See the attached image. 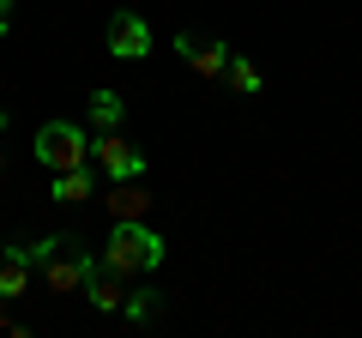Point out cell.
Wrapping results in <instances>:
<instances>
[{"mask_svg":"<svg viewBox=\"0 0 362 338\" xmlns=\"http://www.w3.org/2000/svg\"><path fill=\"white\" fill-rule=\"evenodd\" d=\"M97 260H103L109 272H121V278L157 272V266H163V235H157L145 218H121L115 230H109V242H103V254H97Z\"/></svg>","mask_w":362,"mask_h":338,"instance_id":"1","label":"cell"},{"mask_svg":"<svg viewBox=\"0 0 362 338\" xmlns=\"http://www.w3.org/2000/svg\"><path fill=\"white\" fill-rule=\"evenodd\" d=\"M90 272H97V254H90V242H85V235H73V230L54 235L49 260L37 266V278L54 290V296H73V290H85V278H90Z\"/></svg>","mask_w":362,"mask_h":338,"instance_id":"2","label":"cell"},{"mask_svg":"<svg viewBox=\"0 0 362 338\" xmlns=\"http://www.w3.org/2000/svg\"><path fill=\"white\" fill-rule=\"evenodd\" d=\"M37 163L49 169V175H61V169H85L90 163L85 127H73V121H49V127L37 133Z\"/></svg>","mask_w":362,"mask_h":338,"instance_id":"3","label":"cell"},{"mask_svg":"<svg viewBox=\"0 0 362 338\" xmlns=\"http://www.w3.org/2000/svg\"><path fill=\"white\" fill-rule=\"evenodd\" d=\"M90 157L103 163L109 182H139V175H145V151H139L121 127H103V133H97V139H90Z\"/></svg>","mask_w":362,"mask_h":338,"instance_id":"4","label":"cell"},{"mask_svg":"<svg viewBox=\"0 0 362 338\" xmlns=\"http://www.w3.org/2000/svg\"><path fill=\"white\" fill-rule=\"evenodd\" d=\"M103 42H109L115 61H145V54H151V25H145L139 13H115L103 25Z\"/></svg>","mask_w":362,"mask_h":338,"instance_id":"5","label":"cell"},{"mask_svg":"<svg viewBox=\"0 0 362 338\" xmlns=\"http://www.w3.org/2000/svg\"><path fill=\"white\" fill-rule=\"evenodd\" d=\"M175 54L194 66L199 78H223V73H230V42H211V37H194V30H175Z\"/></svg>","mask_w":362,"mask_h":338,"instance_id":"6","label":"cell"},{"mask_svg":"<svg viewBox=\"0 0 362 338\" xmlns=\"http://www.w3.org/2000/svg\"><path fill=\"white\" fill-rule=\"evenodd\" d=\"M85 302H90V308H103V314H121V302H127V278L109 272V266L97 260V272L85 278Z\"/></svg>","mask_w":362,"mask_h":338,"instance_id":"7","label":"cell"},{"mask_svg":"<svg viewBox=\"0 0 362 338\" xmlns=\"http://www.w3.org/2000/svg\"><path fill=\"white\" fill-rule=\"evenodd\" d=\"M49 199H54V206H85V199H97V175H90V163L85 169H61L54 187H49Z\"/></svg>","mask_w":362,"mask_h":338,"instance_id":"8","label":"cell"},{"mask_svg":"<svg viewBox=\"0 0 362 338\" xmlns=\"http://www.w3.org/2000/svg\"><path fill=\"white\" fill-rule=\"evenodd\" d=\"M103 206H109V218H145V211H151V194H145V187L139 182H115V194H109L103 199Z\"/></svg>","mask_w":362,"mask_h":338,"instance_id":"9","label":"cell"},{"mask_svg":"<svg viewBox=\"0 0 362 338\" xmlns=\"http://www.w3.org/2000/svg\"><path fill=\"white\" fill-rule=\"evenodd\" d=\"M25 290H30V266L13 247H0V296H25Z\"/></svg>","mask_w":362,"mask_h":338,"instance_id":"10","label":"cell"},{"mask_svg":"<svg viewBox=\"0 0 362 338\" xmlns=\"http://www.w3.org/2000/svg\"><path fill=\"white\" fill-rule=\"evenodd\" d=\"M121 109H127V103H121V91H109V85H103V91H90V127H97V133L121 127Z\"/></svg>","mask_w":362,"mask_h":338,"instance_id":"11","label":"cell"},{"mask_svg":"<svg viewBox=\"0 0 362 338\" xmlns=\"http://www.w3.org/2000/svg\"><path fill=\"white\" fill-rule=\"evenodd\" d=\"M121 314H127L133 326H151L157 314H163V296H157V290H127V302H121Z\"/></svg>","mask_w":362,"mask_h":338,"instance_id":"12","label":"cell"},{"mask_svg":"<svg viewBox=\"0 0 362 338\" xmlns=\"http://www.w3.org/2000/svg\"><path fill=\"white\" fill-rule=\"evenodd\" d=\"M223 78H230L242 97H254V91H259V66H254V61H242V54H230V73H223Z\"/></svg>","mask_w":362,"mask_h":338,"instance_id":"13","label":"cell"},{"mask_svg":"<svg viewBox=\"0 0 362 338\" xmlns=\"http://www.w3.org/2000/svg\"><path fill=\"white\" fill-rule=\"evenodd\" d=\"M6 18H13V0H0V37H6Z\"/></svg>","mask_w":362,"mask_h":338,"instance_id":"14","label":"cell"},{"mask_svg":"<svg viewBox=\"0 0 362 338\" xmlns=\"http://www.w3.org/2000/svg\"><path fill=\"white\" fill-rule=\"evenodd\" d=\"M0 127H6V109H0Z\"/></svg>","mask_w":362,"mask_h":338,"instance_id":"15","label":"cell"}]
</instances>
